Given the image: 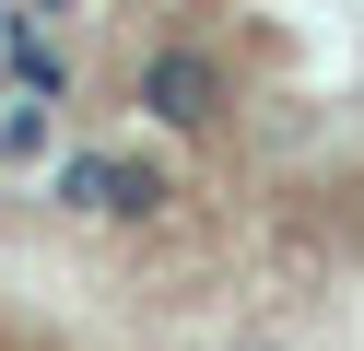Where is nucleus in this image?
I'll return each instance as SVG.
<instances>
[{
  "label": "nucleus",
  "instance_id": "nucleus-1",
  "mask_svg": "<svg viewBox=\"0 0 364 351\" xmlns=\"http://www.w3.org/2000/svg\"><path fill=\"white\" fill-rule=\"evenodd\" d=\"M141 106L165 117V129H200V117H212V70H200L188 47H165V59L141 70Z\"/></svg>",
  "mask_w": 364,
  "mask_h": 351
}]
</instances>
